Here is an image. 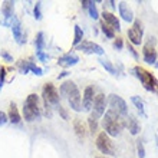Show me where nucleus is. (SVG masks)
<instances>
[{
  "mask_svg": "<svg viewBox=\"0 0 158 158\" xmlns=\"http://www.w3.org/2000/svg\"><path fill=\"white\" fill-rule=\"evenodd\" d=\"M42 96H43V101L48 102L49 105H53V106H58L59 104V99H60V96H59V91L56 89L53 83H45V86L42 89Z\"/></svg>",
  "mask_w": 158,
  "mask_h": 158,
  "instance_id": "obj_8",
  "label": "nucleus"
},
{
  "mask_svg": "<svg viewBox=\"0 0 158 158\" xmlns=\"http://www.w3.org/2000/svg\"><path fill=\"white\" fill-rule=\"evenodd\" d=\"M95 89L94 86H86L85 91H83V96H82V106L85 111H91L92 105H94V99H95Z\"/></svg>",
  "mask_w": 158,
  "mask_h": 158,
  "instance_id": "obj_13",
  "label": "nucleus"
},
{
  "mask_svg": "<svg viewBox=\"0 0 158 158\" xmlns=\"http://www.w3.org/2000/svg\"><path fill=\"white\" fill-rule=\"evenodd\" d=\"M155 68H158V62H157V63H155Z\"/></svg>",
  "mask_w": 158,
  "mask_h": 158,
  "instance_id": "obj_40",
  "label": "nucleus"
},
{
  "mask_svg": "<svg viewBox=\"0 0 158 158\" xmlns=\"http://www.w3.org/2000/svg\"><path fill=\"white\" fill-rule=\"evenodd\" d=\"M59 95L62 98H66L68 104L73 111H76V112L82 111V98H81V92H79L75 82H72V81L63 82L59 88Z\"/></svg>",
  "mask_w": 158,
  "mask_h": 158,
  "instance_id": "obj_1",
  "label": "nucleus"
},
{
  "mask_svg": "<svg viewBox=\"0 0 158 158\" xmlns=\"http://www.w3.org/2000/svg\"><path fill=\"white\" fill-rule=\"evenodd\" d=\"M42 3L40 2H38V3L35 4V10H33V16H35V19L36 20H40L42 19Z\"/></svg>",
  "mask_w": 158,
  "mask_h": 158,
  "instance_id": "obj_29",
  "label": "nucleus"
},
{
  "mask_svg": "<svg viewBox=\"0 0 158 158\" xmlns=\"http://www.w3.org/2000/svg\"><path fill=\"white\" fill-rule=\"evenodd\" d=\"M33 66H35V63L30 62V60H19L17 62V71L20 72V73H23V75L32 72V68Z\"/></svg>",
  "mask_w": 158,
  "mask_h": 158,
  "instance_id": "obj_21",
  "label": "nucleus"
},
{
  "mask_svg": "<svg viewBox=\"0 0 158 158\" xmlns=\"http://www.w3.org/2000/svg\"><path fill=\"white\" fill-rule=\"evenodd\" d=\"M10 27H12L13 38H15V40H16L19 45H23V43L26 42V39H25V36H23V30H22L20 20H19L16 16H13L12 23H10Z\"/></svg>",
  "mask_w": 158,
  "mask_h": 158,
  "instance_id": "obj_12",
  "label": "nucleus"
},
{
  "mask_svg": "<svg viewBox=\"0 0 158 158\" xmlns=\"http://www.w3.org/2000/svg\"><path fill=\"white\" fill-rule=\"evenodd\" d=\"M109 4H111V7L115 9V2H109Z\"/></svg>",
  "mask_w": 158,
  "mask_h": 158,
  "instance_id": "obj_39",
  "label": "nucleus"
},
{
  "mask_svg": "<svg viewBox=\"0 0 158 158\" xmlns=\"http://www.w3.org/2000/svg\"><path fill=\"white\" fill-rule=\"evenodd\" d=\"M134 75L139 79V82L142 83V86L145 88L151 94H158V79L155 78L150 71H147L142 66H134L132 68Z\"/></svg>",
  "mask_w": 158,
  "mask_h": 158,
  "instance_id": "obj_3",
  "label": "nucleus"
},
{
  "mask_svg": "<svg viewBox=\"0 0 158 158\" xmlns=\"http://www.w3.org/2000/svg\"><path fill=\"white\" fill-rule=\"evenodd\" d=\"M40 117V108H39V96L36 94H30L26 98L23 104V118L27 122H33Z\"/></svg>",
  "mask_w": 158,
  "mask_h": 158,
  "instance_id": "obj_4",
  "label": "nucleus"
},
{
  "mask_svg": "<svg viewBox=\"0 0 158 158\" xmlns=\"http://www.w3.org/2000/svg\"><path fill=\"white\" fill-rule=\"evenodd\" d=\"M73 129H75V134L81 138V139L85 138V135H86V129H85V125H83V122L79 119V118H75V119H73Z\"/></svg>",
  "mask_w": 158,
  "mask_h": 158,
  "instance_id": "obj_20",
  "label": "nucleus"
},
{
  "mask_svg": "<svg viewBox=\"0 0 158 158\" xmlns=\"http://www.w3.org/2000/svg\"><path fill=\"white\" fill-rule=\"evenodd\" d=\"M88 125H89V132L92 134V135H95L96 132H98V121L94 119L92 117L88 118Z\"/></svg>",
  "mask_w": 158,
  "mask_h": 158,
  "instance_id": "obj_28",
  "label": "nucleus"
},
{
  "mask_svg": "<svg viewBox=\"0 0 158 158\" xmlns=\"http://www.w3.org/2000/svg\"><path fill=\"white\" fill-rule=\"evenodd\" d=\"M98 62L101 63V66L104 68L105 71H108L111 75H117L118 72H117V69H115V66L112 65V62H109L108 59H99Z\"/></svg>",
  "mask_w": 158,
  "mask_h": 158,
  "instance_id": "obj_24",
  "label": "nucleus"
},
{
  "mask_svg": "<svg viewBox=\"0 0 158 158\" xmlns=\"http://www.w3.org/2000/svg\"><path fill=\"white\" fill-rule=\"evenodd\" d=\"M75 49L81 50V52H83V53H86V55H98V56H104L105 55L104 48L91 40H82L78 46H75Z\"/></svg>",
  "mask_w": 158,
  "mask_h": 158,
  "instance_id": "obj_10",
  "label": "nucleus"
},
{
  "mask_svg": "<svg viewBox=\"0 0 158 158\" xmlns=\"http://www.w3.org/2000/svg\"><path fill=\"white\" fill-rule=\"evenodd\" d=\"M88 13H89V17L94 19V20H98V17H99V12H98V9H96V4L95 2H92L89 0V4H88Z\"/></svg>",
  "mask_w": 158,
  "mask_h": 158,
  "instance_id": "obj_25",
  "label": "nucleus"
},
{
  "mask_svg": "<svg viewBox=\"0 0 158 158\" xmlns=\"http://www.w3.org/2000/svg\"><path fill=\"white\" fill-rule=\"evenodd\" d=\"M127 46H128L129 53H131V55H132V56H134V59H137V60H138V59H139V55L137 53V50H135V48H134V46L131 45V43H128V45H127Z\"/></svg>",
  "mask_w": 158,
  "mask_h": 158,
  "instance_id": "obj_35",
  "label": "nucleus"
},
{
  "mask_svg": "<svg viewBox=\"0 0 158 158\" xmlns=\"http://www.w3.org/2000/svg\"><path fill=\"white\" fill-rule=\"evenodd\" d=\"M112 46H114V49H117V50H122V48H124V40H122L121 38H117L115 40H114Z\"/></svg>",
  "mask_w": 158,
  "mask_h": 158,
  "instance_id": "obj_32",
  "label": "nucleus"
},
{
  "mask_svg": "<svg viewBox=\"0 0 158 158\" xmlns=\"http://www.w3.org/2000/svg\"><path fill=\"white\" fill-rule=\"evenodd\" d=\"M56 109H58V112L60 114V117H62L65 121L69 119V117H68V112H66V109L63 108L62 105H58V106H56Z\"/></svg>",
  "mask_w": 158,
  "mask_h": 158,
  "instance_id": "obj_33",
  "label": "nucleus"
},
{
  "mask_svg": "<svg viewBox=\"0 0 158 158\" xmlns=\"http://www.w3.org/2000/svg\"><path fill=\"white\" fill-rule=\"evenodd\" d=\"M83 40V30L81 29V26H75V36H73V46H78L81 42Z\"/></svg>",
  "mask_w": 158,
  "mask_h": 158,
  "instance_id": "obj_26",
  "label": "nucleus"
},
{
  "mask_svg": "<svg viewBox=\"0 0 158 158\" xmlns=\"http://www.w3.org/2000/svg\"><path fill=\"white\" fill-rule=\"evenodd\" d=\"M106 102H108L109 109H111L112 112L118 114V115H121V117H124V118L128 115V105H127V102H125L119 95L111 94V95L108 96Z\"/></svg>",
  "mask_w": 158,
  "mask_h": 158,
  "instance_id": "obj_6",
  "label": "nucleus"
},
{
  "mask_svg": "<svg viewBox=\"0 0 158 158\" xmlns=\"http://www.w3.org/2000/svg\"><path fill=\"white\" fill-rule=\"evenodd\" d=\"M102 22L104 23H106V25L111 27V29L115 32H119L121 30V23H119V19H118L114 13L111 12H106V10H104V13H102Z\"/></svg>",
  "mask_w": 158,
  "mask_h": 158,
  "instance_id": "obj_16",
  "label": "nucleus"
},
{
  "mask_svg": "<svg viewBox=\"0 0 158 158\" xmlns=\"http://www.w3.org/2000/svg\"><path fill=\"white\" fill-rule=\"evenodd\" d=\"M118 10H119V16L122 17V20H125L127 23L134 22V12H132V9L128 6V3L119 2L118 3Z\"/></svg>",
  "mask_w": 158,
  "mask_h": 158,
  "instance_id": "obj_17",
  "label": "nucleus"
},
{
  "mask_svg": "<svg viewBox=\"0 0 158 158\" xmlns=\"http://www.w3.org/2000/svg\"><path fill=\"white\" fill-rule=\"evenodd\" d=\"M95 158H105V157H95Z\"/></svg>",
  "mask_w": 158,
  "mask_h": 158,
  "instance_id": "obj_41",
  "label": "nucleus"
},
{
  "mask_svg": "<svg viewBox=\"0 0 158 158\" xmlns=\"http://www.w3.org/2000/svg\"><path fill=\"white\" fill-rule=\"evenodd\" d=\"M78 62H79V56L75 53V52H68V53L62 55V56L58 59V65L62 68L75 66Z\"/></svg>",
  "mask_w": 158,
  "mask_h": 158,
  "instance_id": "obj_14",
  "label": "nucleus"
},
{
  "mask_svg": "<svg viewBox=\"0 0 158 158\" xmlns=\"http://www.w3.org/2000/svg\"><path fill=\"white\" fill-rule=\"evenodd\" d=\"M96 148L99 150V152L105 154V157H106V155H109V157H114V155H115V147H114L112 139H111V137L106 135L104 131L99 132L98 137H96Z\"/></svg>",
  "mask_w": 158,
  "mask_h": 158,
  "instance_id": "obj_5",
  "label": "nucleus"
},
{
  "mask_svg": "<svg viewBox=\"0 0 158 158\" xmlns=\"http://www.w3.org/2000/svg\"><path fill=\"white\" fill-rule=\"evenodd\" d=\"M142 36H144V30H142V25L138 19H134L132 27L128 30V39L129 43L132 46H139L142 43Z\"/></svg>",
  "mask_w": 158,
  "mask_h": 158,
  "instance_id": "obj_11",
  "label": "nucleus"
},
{
  "mask_svg": "<svg viewBox=\"0 0 158 158\" xmlns=\"http://www.w3.org/2000/svg\"><path fill=\"white\" fill-rule=\"evenodd\" d=\"M106 96L104 94H98L95 95V99H94V105H92V109H91V117L94 119H99L101 117H104L105 111H106Z\"/></svg>",
  "mask_w": 158,
  "mask_h": 158,
  "instance_id": "obj_7",
  "label": "nucleus"
},
{
  "mask_svg": "<svg viewBox=\"0 0 158 158\" xmlns=\"http://www.w3.org/2000/svg\"><path fill=\"white\" fill-rule=\"evenodd\" d=\"M7 121H9L7 119V114H4L3 111H0V127H2V125H4Z\"/></svg>",
  "mask_w": 158,
  "mask_h": 158,
  "instance_id": "obj_37",
  "label": "nucleus"
},
{
  "mask_svg": "<svg viewBox=\"0 0 158 158\" xmlns=\"http://www.w3.org/2000/svg\"><path fill=\"white\" fill-rule=\"evenodd\" d=\"M68 75H69V72L65 71V72H62V73H60V75L58 76V79H62V78H65V76H68Z\"/></svg>",
  "mask_w": 158,
  "mask_h": 158,
  "instance_id": "obj_38",
  "label": "nucleus"
},
{
  "mask_svg": "<svg viewBox=\"0 0 158 158\" xmlns=\"http://www.w3.org/2000/svg\"><path fill=\"white\" fill-rule=\"evenodd\" d=\"M13 10H15V2H10V0L3 2V4H2V15L4 16V22H3L4 26H10V23H12V19L15 16Z\"/></svg>",
  "mask_w": 158,
  "mask_h": 158,
  "instance_id": "obj_15",
  "label": "nucleus"
},
{
  "mask_svg": "<svg viewBox=\"0 0 158 158\" xmlns=\"http://www.w3.org/2000/svg\"><path fill=\"white\" fill-rule=\"evenodd\" d=\"M102 127H104V132L109 137H118L122 129L125 128V118L112 112L111 109H106L102 118Z\"/></svg>",
  "mask_w": 158,
  "mask_h": 158,
  "instance_id": "obj_2",
  "label": "nucleus"
},
{
  "mask_svg": "<svg viewBox=\"0 0 158 158\" xmlns=\"http://www.w3.org/2000/svg\"><path fill=\"white\" fill-rule=\"evenodd\" d=\"M155 38L154 36H150L147 43L142 48V58L148 65H155L157 63V50H155Z\"/></svg>",
  "mask_w": 158,
  "mask_h": 158,
  "instance_id": "obj_9",
  "label": "nucleus"
},
{
  "mask_svg": "<svg viewBox=\"0 0 158 158\" xmlns=\"http://www.w3.org/2000/svg\"><path fill=\"white\" fill-rule=\"evenodd\" d=\"M2 58H3L6 62H13V56L9 53L7 50H2Z\"/></svg>",
  "mask_w": 158,
  "mask_h": 158,
  "instance_id": "obj_36",
  "label": "nucleus"
},
{
  "mask_svg": "<svg viewBox=\"0 0 158 158\" xmlns=\"http://www.w3.org/2000/svg\"><path fill=\"white\" fill-rule=\"evenodd\" d=\"M35 45H36V52H42L45 48V33L43 32H38L36 38H35Z\"/></svg>",
  "mask_w": 158,
  "mask_h": 158,
  "instance_id": "obj_23",
  "label": "nucleus"
},
{
  "mask_svg": "<svg viewBox=\"0 0 158 158\" xmlns=\"http://www.w3.org/2000/svg\"><path fill=\"white\" fill-rule=\"evenodd\" d=\"M36 56L39 58L40 62H48V60H49V55L43 53V50H42V52H36Z\"/></svg>",
  "mask_w": 158,
  "mask_h": 158,
  "instance_id": "obj_34",
  "label": "nucleus"
},
{
  "mask_svg": "<svg viewBox=\"0 0 158 158\" xmlns=\"http://www.w3.org/2000/svg\"><path fill=\"white\" fill-rule=\"evenodd\" d=\"M131 102L135 105V108L138 109V112H139V115H141V117H147L145 105H144V101H142L139 96H132V98H131Z\"/></svg>",
  "mask_w": 158,
  "mask_h": 158,
  "instance_id": "obj_22",
  "label": "nucleus"
},
{
  "mask_svg": "<svg viewBox=\"0 0 158 158\" xmlns=\"http://www.w3.org/2000/svg\"><path fill=\"white\" fill-rule=\"evenodd\" d=\"M6 75H7V69H6L3 65H0V91H2V88H3V85H4Z\"/></svg>",
  "mask_w": 158,
  "mask_h": 158,
  "instance_id": "obj_30",
  "label": "nucleus"
},
{
  "mask_svg": "<svg viewBox=\"0 0 158 158\" xmlns=\"http://www.w3.org/2000/svg\"><path fill=\"white\" fill-rule=\"evenodd\" d=\"M125 125L128 127V131L131 135H138L141 131V127H139V122L137 121V118L129 115V114L125 117Z\"/></svg>",
  "mask_w": 158,
  "mask_h": 158,
  "instance_id": "obj_18",
  "label": "nucleus"
},
{
  "mask_svg": "<svg viewBox=\"0 0 158 158\" xmlns=\"http://www.w3.org/2000/svg\"><path fill=\"white\" fill-rule=\"evenodd\" d=\"M157 53H158V52H157Z\"/></svg>",
  "mask_w": 158,
  "mask_h": 158,
  "instance_id": "obj_42",
  "label": "nucleus"
},
{
  "mask_svg": "<svg viewBox=\"0 0 158 158\" xmlns=\"http://www.w3.org/2000/svg\"><path fill=\"white\" fill-rule=\"evenodd\" d=\"M137 152L139 158H145V148H144V144L141 141H137Z\"/></svg>",
  "mask_w": 158,
  "mask_h": 158,
  "instance_id": "obj_31",
  "label": "nucleus"
},
{
  "mask_svg": "<svg viewBox=\"0 0 158 158\" xmlns=\"http://www.w3.org/2000/svg\"><path fill=\"white\" fill-rule=\"evenodd\" d=\"M7 119L12 122V124H20L22 117L19 114V109H17L16 104L15 102H10V106H9V114H7Z\"/></svg>",
  "mask_w": 158,
  "mask_h": 158,
  "instance_id": "obj_19",
  "label": "nucleus"
},
{
  "mask_svg": "<svg viewBox=\"0 0 158 158\" xmlns=\"http://www.w3.org/2000/svg\"><path fill=\"white\" fill-rule=\"evenodd\" d=\"M101 30H102V33H104L108 39H114V38H115V32H114V30L111 29L106 23H104V22H101Z\"/></svg>",
  "mask_w": 158,
  "mask_h": 158,
  "instance_id": "obj_27",
  "label": "nucleus"
}]
</instances>
